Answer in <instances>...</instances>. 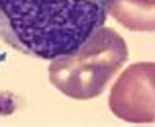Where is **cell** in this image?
<instances>
[{
	"label": "cell",
	"mask_w": 155,
	"mask_h": 127,
	"mask_svg": "<svg viewBox=\"0 0 155 127\" xmlns=\"http://www.w3.org/2000/svg\"><path fill=\"white\" fill-rule=\"evenodd\" d=\"M114 0H0V39L43 61L77 51L112 14Z\"/></svg>",
	"instance_id": "6da1fadb"
},
{
	"label": "cell",
	"mask_w": 155,
	"mask_h": 127,
	"mask_svg": "<svg viewBox=\"0 0 155 127\" xmlns=\"http://www.w3.org/2000/svg\"><path fill=\"white\" fill-rule=\"evenodd\" d=\"M128 45L110 27H100L77 51L57 57L49 65V80L61 94L91 100L106 90L110 78L124 67Z\"/></svg>",
	"instance_id": "7a4b0ae2"
},
{
	"label": "cell",
	"mask_w": 155,
	"mask_h": 127,
	"mask_svg": "<svg viewBox=\"0 0 155 127\" xmlns=\"http://www.w3.org/2000/svg\"><path fill=\"white\" fill-rule=\"evenodd\" d=\"M110 110L130 123H155V63L130 65L110 92Z\"/></svg>",
	"instance_id": "3957f363"
},
{
	"label": "cell",
	"mask_w": 155,
	"mask_h": 127,
	"mask_svg": "<svg viewBox=\"0 0 155 127\" xmlns=\"http://www.w3.org/2000/svg\"><path fill=\"white\" fill-rule=\"evenodd\" d=\"M110 16L132 31H155V0H114Z\"/></svg>",
	"instance_id": "277c9868"
}]
</instances>
